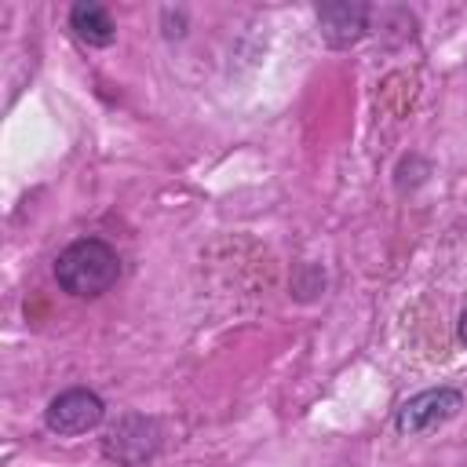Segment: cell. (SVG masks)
I'll return each instance as SVG.
<instances>
[{"label": "cell", "mask_w": 467, "mask_h": 467, "mask_svg": "<svg viewBox=\"0 0 467 467\" xmlns=\"http://www.w3.org/2000/svg\"><path fill=\"white\" fill-rule=\"evenodd\" d=\"M117 277H120V259L99 237H80L66 252H58V259H55L58 288L77 296V299H95V296L109 292Z\"/></svg>", "instance_id": "cell-1"}, {"label": "cell", "mask_w": 467, "mask_h": 467, "mask_svg": "<svg viewBox=\"0 0 467 467\" xmlns=\"http://www.w3.org/2000/svg\"><path fill=\"white\" fill-rule=\"evenodd\" d=\"M460 409H463L460 390H452V387H434V390H423V394L409 398V401L398 409L394 423H398L401 434H427V431L449 423Z\"/></svg>", "instance_id": "cell-2"}, {"label": "cell", "mask_w": 467, "mask_h": 467, "mask_svg": "<svg viewBox=\"0 0 467 467\" xmlns=\"http://www.w3.org/2000/svg\"><path fill=\"white\" fill-rule=\"evenodd\" d=\"M102 412H106L102 409V398L77 387V390H66L58 398H51L44 420H47V427L55 434H84V431H91V427L102 423Z\"/></svg>", "instance_id": "cell-3"}, {"label": "cell", "mask_w": 467, "mask_h": 467, "mask_svg": "<svg viewBox=\"0 0 467 467\" xmlns=\"http://www.w3.org/2000/svg\"><path fill=\"white\" fill-rule=\"evenodd\" d=\"M365 7L361 4H325L317 7V22H321V33L328 44H350L361 36L365 29Z\"/></svg>", "instance_id": "cell-4"}, {"label": "cell", "mask_w": 467, "mask_h": 467, "mask_svg": "<svg viewBox=\"0 0 467 467\" xmlns=\"http://www.w3.org/2000/svg\"><path fill=\"white\" fill-rule=\"evenodd\" d=\"M69 26H73V33H77L84 44H91V47H106V44H113V36H117V26H113V18H109V11H106L102 4H77V7L69 11Z\"/></svg>", "instance_id": "cell-5"}, {"label": "cell", "mask_w": 467, "mask_h": 467, "mask_svg": "<svg viewBox=\"0 0 467 467\" xmlns=\"http://www.w3.org/2000/svg\"><path fill=\"white\" fill-rule=\"evenodd\" d=\"M460 343H463V347H467V310H463V314H460Z\"/></svg>", "instance_id": "cell-6"}]
</instances>
